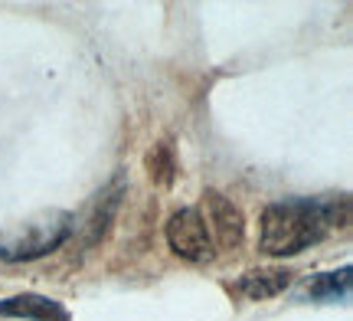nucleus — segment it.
Here are the masks:
<instances>
[{
    "mask_svg": "<svg viewBox=\"0 0 353 321\" xmlns=\"http://www.w3.org/2000/svg\"><path fill=\"white\" fill-rule=\"evenodd\" d=\"M76 223H72V213L65 210H50L43 217L23 223L20 230L3 233L0 236V259L7 262H30V259H39L59 249V246L72 236Z\"/></svg>",
    "mask_w": 353,
    "mask_h": 321,
    "instance_id": "nucleus-2",
    "label": "nucleus"
},
{
    "mask_svg": "<svg viewBox=\"0 0 353 321\" xmlns=\"http://www.w3.org/2000/svg\"><path fill=\"white\" fill-rule=\"evenodd\" d=\"M291 285V272L288 269H252L239 279V292L252 302H262V298H275L281 295Z\"/></svg>",
    "mask_w": 353,
    "mask_h": 321,
    "instance_id": "nucleus-6",
    "label": "nucleus"
},
{
    "mask_svg": "<svg viewBox=\"0 0 353 321\" xmlns=\"http://www.w3.org/2000/svg\"><path fill=\"white\" fill-rule=\"evenodd\" d=\"M337 226V204L321 197H285L262 213L259 246L268 256H298Z\"/></svg>",
    "mask_w": 353,
    "mask_h": 321,
    "instance_id": "nucleus-1",
    "label": "nucleus"
},
{
    "mask_svg": "<svg viewBox=\"0 0 353 321\" xmlns=\"http://www.w3.org/2000/svg\"><path fill=\"white\" fill-rule=\"evenodd\" d=\"M304 295L314 302H347L350 298V266L341 272H317L304 282Z\"/></svg>",
    "mask_w": 353,
    "mask_h": 321,
    "instance_id": "nucleus-7",
    "label": "nucleus"
},
{
    "mask_svg": "<svg viewBox=\"0 0 353 321\" xmlns=\"http://www.w3.org/2000/svg\"><path fill=\"white\" fill-rule=\"evenodd\" d=\"M203 220H210L206 230H210V236H216V243L223 249H236L242 243V236H245V223H242L239 206L216 191L206 193V217Z\"/></svg>",
    "mask_w": 353,
    "mask_h": 321,
    "instance_id": "nucleus-4",
    "label": "nucleus"
},
{
    "mask_svg": "<svg viewBox=\"0 0 353 321\" xmlns=\"http://www.w3.org/2000/svg\"><path fill=\"white\" fill-rule=\"evenodd\" d=\"M0 318H26V321H72L69 309L46 295H13L0 302Z\"/></svg>",
    "mask_w": 353,
    "mask_h": 321,
    "instance_id": "nucleus-5",
    "label": "nucleus"
},
{
    "mask_svg": "<svg viewBox=\"0 0 353 321\" xmlns=\"http://www.w3.org/2000/svg\"><path fill=\"white\" fill-rule=\"evenodd\" d=\"M167 243L176 256L190 259V262H210L216 256L213 236L206 230V220L196 206H183L176 210L170 223H167Z\"/></svg>",
    "mask_w": 353,
    "mask_h": 321,
    "instance_id": "nucleus-3",
    "label": "nucleus"
}]
</instances>
